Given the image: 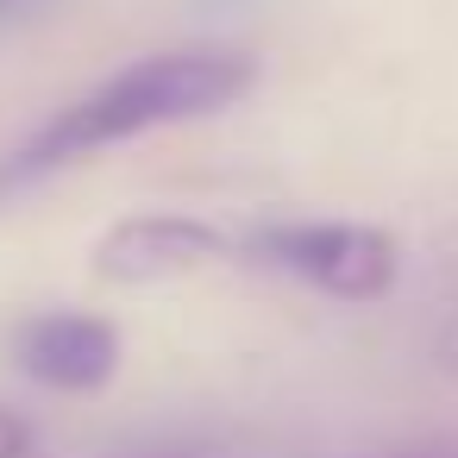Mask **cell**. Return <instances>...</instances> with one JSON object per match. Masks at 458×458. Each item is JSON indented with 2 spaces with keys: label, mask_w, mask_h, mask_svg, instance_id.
<instances>
[{
  "label": "cell",
  "mask_w": 458,
  "mask_h": 458,
  "mask_svg": "<svg viewBox=\"0 0 458 458\" xmlns=\"http://www.w3.org/2000/svg\"><path fill=\"white\" fill-rule=\"evenodd\" d=\"M233 239L195 214H132L95 245V276L107 283H170L214 258H226Z\"/></svg>",
  "instance_id": "3"
},
{
  "label": "cell",
  "mask_w": 458,
  "mask_h": 458,
  "mask_svg": "<svg viewBox=\"0 0 458 458\" xmlns=\"http://www.w3.org/2000/svg\"><path fill=\"white\" fill-rule=\"evenodd\" d=\"M26 452H32V427L13 408H0V458H26Z\"/></svg>",
  "instance_id": "5"
},
{
  "label": "cell",
  "mask_w": 458,
  "mask_h": 458,
  "mask_svg": "<svg viewBox=\"0 0 458 458\" xmlns=\"http://www.w3.org/2000/svg\"><path fill=\"white\" fill-rule=\"evenodd\" d=\"M258 64L239 51H164V57H139L120 76H107L101 89H89L82 101H70L64 114H51L32 139H20L0 157V201L38 189L45 176H57L64 164L101 151V145H126L139 132L157 126H182V120H208L220 107H233L239 95H251Z\"/></svg>",
  "instance_id": "1"
},
{
  "label": "cell",
  "mask_w": 458,
  "mask_h": 458,
  "mask_svg": "<svg viewBox=\"0 0 458 458\" xmlns=\"http://www.w3.org/2000/svg\"><path fill=\"white\" fill-rule=\"evenodd\" d=\"M13 364L45 389H101L120 370V333L95 314H32L13 327Z\"/></svg>",
  "instance_id": "4"
},
{
  "label": "cell",
  "mask_w": 458,
  "mask_h": 458,
  "mask_svg": "<svg viewBox=\"0 0 458 458\" xmlns=\"http://www.w3.org/2000/svg\"><path fill=\"white\" fill-rule=\"evenodd\" d=\"M420 458H458V452H420Z\"/></svg>",
  "instance_id": "6"
},
{
  "label": "cell",
  "mask_w": 458,
  "mask_h": 458,
  "mask_svg": "<svg viewBox=\"0 0 458 458\" xmlns=\"http://www.w3.org/2000/svg\"><path fill=\"white\" fill-rule=\"evenodd\" d=\"M239 251L264 270H283L320 295L339 301H377L395 289L402 251L383 226H358V220H283V226H258L239 239Z\"/></svg>",
  "instance_id": "2"
},
{
  "label": "cell",
  "mask_w": 458,
  "mask_h": 458,
  "mask_svg": "<svg viewBox=\"0 0 458 458\" xmlns=\"http://www.w3.org/2000/svg\"><path fill=\"white\" fill-rule=\"evenodd\" d=\"M0 7H13V0H0Z\"/></svg>",
  "instance_id": "7"
}]
</instances>
